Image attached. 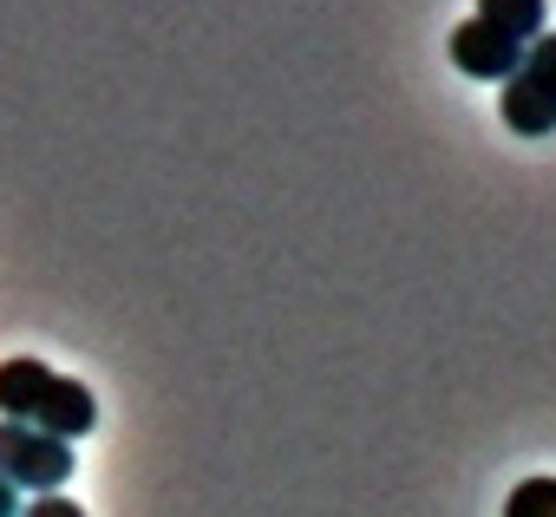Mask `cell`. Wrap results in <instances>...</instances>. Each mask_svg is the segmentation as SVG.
Instances as JSON below:
<instances>
[{
	"instance_id": "6da1fadb",
	"label": "cell",
	"mask_w": 556,
	"mask_h": 517,
	"mask_svg": "<svg viewBox=\"0 0 556 517\" xmlns=\"http://www.w3.org/2000/svg\"><path fill=\"white\" fill-rule=\"evenodd\" d=\"M0 478L27 491H60L73 478V445L27 419H0Z\"/></svg>"
},
{
	"instance_id": "7a4b0ae2",
	"label": "cell",
	"mask_w": 556,
	"mask_h": 517,
	"mask_svg": "<svg viewBox=\"0 0 556 517\" xmlns=\"http://www.w3.org/2000/svg\"><path fill=\"white\" fill-rule=\"evenodd\" d=\"M452 66H465L471 79H510L517 66H523V40H510V34H497V27H484V21H465L452 40Z\"/></svg>"
},
{
	"instance_id": "3957f363",
	"label": "cell",
	"mask_w": 556,
	"mask_h": 517,
	"mask_svg": "<svg viewBox=\"0 0 556 517\" xmlns=\"http://www.w3.org/2000/svg\"><path fill=\"white\" fill-rule=\"evenodd\" d=\"M27 426H40V432H53V439H66V445H73L79 432H92V426H99V400H92V387H86V380L53 374Z\"/></svg>"
},
{
	"instance_id": "277c9868",
	"label": "cell",
	"mask_w": 556,
	"mask_h": 517,
	"mask_svg": "<svg viewBox=\"0 0 556 517\" xmlns=\"http://www.w3.org/2000/svg\"><path fill=\"white\" fill-rule=\"evenodd\" d=\"M497 112H504V125H510V131H523V138H543V131H556V99H549L543 86H530L523 73H510V79H504V92H497Z\"/></svg>"
},
{
	"instance_id": "5b68a950",
	"label": "cell",
	"mask_w": 556,
	"mask_h": 517,
	"mask_svg": "<svg viewBox=\"0 0 556 517\" xmlns=\"http://www.w3.org/2000/svg\"><path fill=\"white\" fill-rule=\"evenodd\" d=\"M53 367L34 361V354H14V361H0V419H34L40 393H47Z\"/></svg>"
},
{
	"instance_id": "8992f818",
	"label": "cell",
	"mask_w": 556,
	"mask_h": 517,
	"mask_svg": "<svg viewBox=\"0 0 556 517\" xmlns=\"http://www.w3.org/2000/svg\"><path fill=\"white\" fill-rule=\"evenodd\" d=\"M471 21H484V27H497V34H510V40L530 47L543 34V0H478Z\"/></svg>"
},
{
	"instance_id": "52a82bcc",
	"label": "cell",
	"mask_w": 556,
	"mask_h": 517,
	"mask_svg": "<svg viewBox=\"0 0 556 517\" xmlns=\"http://www.w3.org/2000/svg\"><path fill=\"white\" fill-rule=\"evenodd\" d=\"M504 517H556V478H523L504 497Z\"/></svg>"
},
{
	"instance_id": "ba28073f",
	"label": "cell",
	"mask_w": 556,
	"mask_h": 517,
	"mask_svg": "<svg viewBox=\"0 0 556 517\" xmlns=\"http://www.w3.org/2000/svg\"><path fill=\"white\" fill-rule=\"evenodd\" d=\"M530 86H543L549 99H556V34H536L530 47H523V66H517Z\"/></svg>"
},
{
	"instance_id": "9c48e42d",
	"label": "cell",
	"mask_w": 556,
	"mask_h": 517,
	"mask_svg": "<svg viewBox=\"0 0 556 517\" xmlns=\"http://www.w3.org/2000/svg\"><path fill=\"white\" fill-rule=\"evenodd\" d=\"M21 517H86V510H79L66 491H40L34 504H21Z\"/></svg>"
},
{
	"instance_id": "30bf717a",
	"label": "cell",
	"mask_w": 556,
	"mask_h": 517,
	"mask_svg": "<svg viewBox=\"0 0 556 517\" xmlns=\"http://www.w3.org/2000/svg\"><path fill=\"white\" fill-rule=\"evenodd\" d=\"M14 510H21V484L0 478V517H14Z\"/></svg>"
}]
</instances>
